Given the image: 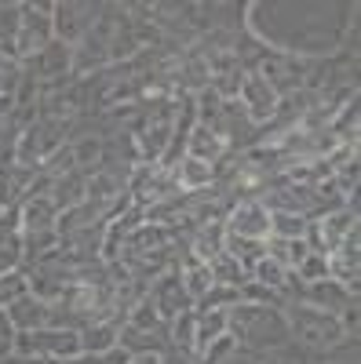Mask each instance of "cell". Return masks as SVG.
I'll list each match as a JSON object with an SVG mask.
<instances>
[{"instance_id":"obj_1","label":"cell","mask_w":361,"mask_h":364,"mask_svg":"<svg viewBox=\"0 0 361 364\" xmlns=\"http://www.w3.org/2000/svg\"><path fill=\"white\" fill-rule=\"evenodd\" d=\"M226 331L237 346L256 350V353H274L285 343H292L288 317L281 306H252V302H237L226 310Z\"/></svg>"},{"instance_id":"obj_2","label":"cell","mask_w":361,"mask_h":364,"mask_svg":"<svg viewBox=\"0 0 361 364\" xmlns=\"http://www.w3.org/2000/svg\"><path fill=\"white\" fill-rule=\"evenodd\" d=\"M285 317H288V331H292V343L307 346V350H333L347 339V331L340 324L336 314H325V310H314V306H303V302H288L281 306Z\"/></svg>"},{"instance_id":"obj_3","label":"cell","mask_w":361,"mask_h":364,"mask_svg":"<svg viewBox=\"0 0 361 364\" xmlns=\"http://www.w3.org/2000/svg\"><path fill=\"white\" fill-rule=\"evenodd\" d=\"M15 353L29 360H58L80 353V331L70 328H41V331H19Z\"/></svg>"},{"instance_id":"obj_4","label":"cell","mask_w":361,"mask_h":364,"mask_svg":"<svg viewBox=\"0 0 361 364\" xmlns=\"http://www.w3.org/2000/svg\"><path fill=\"white\" fill-rule=\"evenodd\" d=\"M51 11H55V4H19V33H15V58L19 63L41 55L55 41Z\"/></svg>"},{"instance_id":"obj_5","label":"cell","mask_w":361,"mask_h":364,"mask_svg":"<svg viewBox=\"0 0 361 364\" xmlns=\"http://www.w3.org/2000/svg\"><path fill=\"white\" fill-rule=\"evenodd\" d=\"M99 11H103V4H77V0H63V4H55V11H51L55 41L77 48V44L95 29Z\"/></svg>"},{"instance_id":"obj_6","label":"cell","mask_w":361,"mask_h":364,"mask_svg":"<svg viewBox=\"0 0 361 364\" xmlns=\"http://www.w3.org/2000/svg\"><path fill=\"white\" fill-rule=\"evenodd\" d=\"M237 102H241V109L248 113L252 124L263 128V124H270V120H274L281 95H278V91L270 87L259 73H245V80H241V91H237Z\"/></svg>"},{"instance_id":"obj_7","label":"cell","mask_w":361,"mask_h":364,"mask_svg":"<svg viewBox=\"0 0 361 364\" xmlns=\"http://www.w3.org/2000/svg\"><path fill=\"white\" fill-rule=\"evenodd\" d=\"M150 302L157 306V314L164 317V321H175L179 314H187V310H194V299L187 295V288H183V277H179V266H172V269H164L161 277L150 284Z\"/></svg>"},{"instance_id":"obj_8","label":"cell","mask_w":361,"mask_h":364,"mask_svg":"<svg viewBox=\"0 0 361 364\" xmlns=\"http://www.w3.org/2000/svg\"><path fill=\"white\" fill-rule=\"evenodd\" d=\"M226 233H237V237H252V240H266L270 237V211L263 208V200L248 197V200H237L234 211L223 219Z\"/></svg>"},{"instance_id":"obj_9","label":"cell","mask_w":361,"mask_h":364,"mask_svg":"<svg viewBox=\"0 0 361 364\" xmlns=\"http://www.w3.org/2000/svg\"><path fill=\"white\" fill-rule=\"evenodd\" d=\"M357 295H350L340 281L325 277V281H314V284H303L295 295V302H303V306H314V310H325V314H343Z\"/></svg>"},{"instance_id":"obj_10","label":"cell","mask_w":361,"mask_h":364,"mask_svg":"<svg viewBox=\"0 0 361 364\" xmlns=\"http://www.w3.org/2000/svg\"><path fill=\"white\" fill-rule=\"evenodd\" d=\"M4 310H8L15 331H41V328L51 324V302H44V299H37V295H29V291L15 295Z\"/></svg>"},{"instance_id":"obj_11","label":"cell","mask_w":361,"mask_h":364,"mask_svg":"<svg viewBox=\"0 0 361 364\" xmlns=\"http://www.w3.org/2000/svg\"><path fill=\"white\" fill-rule=\"evenodd\" d=\"M226 139L216 132V128H204V124H194L190 135H187V146H183V157H194V161H204V164H219L226 157Z\"/></svg>"},{"instance_id":"obj_12","label":"cell","mask_w":361,"mask_h":364,"mask_svg":"<svg viewBox=\"0 0 361 364\" xmlns=\"http://www.w3.org/2000/svg\"><path fill=\"white\" fill-rule=\"evenodd\" d=\"M314 226H318V237H321V252L333 255V252L343 245V237L357 226V211H350V208L343 204V208H336V211H328V215H321Z\"/></svg>"},{"instance_id":"obj_13","label":"cell","mask_w":361,"mask_h":364,"mask_svg":"<svg viewBox=\"0 0 361 364\" xmlns=\"http://www.w3.org/2000/svg\"><path fill=\"white\" fill-rule=\"evenodd\" d=\"M19 208H22V233H44V230H55V223H58V208H55L51 193L26 197Z\"/></svg>"},{"instance_id":"obj_14","label":"cell","mask_w":361,"mask_h":364,"mask_svg":"<svg viewBox=\"0 0 361 364\" xmlns=\"http://www.w3.org/2000/svg\"><path fill=\"white\" fill-rule=\"evenodd\" d=\"M51 200H55V208H58V215L63 211H70V208H77L80 200H88V175L84 171H66V175H58L55 182H51Z\"/></svg>"},{"instance_id":"obj_15","label":"cell","mask_w":361,"mask_h":364,"mask_svg":"<svg viewBox=\"0 0 361 364\" xmlns=\"http://www.w3.org/2000/svg\"><path fill=\"white\" fill-rule=\"evenodd\" d=\"M117 331H120V321H117V317L92 321L88 328H80V353H95V357H103L106 350L117 346Z\"/></svg>"},{"instance_id":"obj_16","label":"cell","mask_w":361,"mask_h":364,"mask_svg":"<svg viewBox=\"0 0 361 364\" xmlns=\"http://www.w3.org/2000/svg\"><path fill=\"white\" fill-rule=\"evenodd\" d=\"M223 252L245 269L252 273V266L266 255V240H252V237H237V233H223Z\"/></svg>"},{"instance_id":"obj_17","label":"cell","mask_w":361,"mask_h":364,"mask_svg":"<svg viewBox=\"0 0 361 364\" xmlns=\"http://www.w3.org/2000/svg\"><path fill=\"white\" fill-rule=\"evenodd\" d=\"M175 178H179V190L197 193V190H204L208 182L216 178V168L204 164V161H194V157H183V161L175 164Z\"/></svg>"},{"instance_id":"obj_18","label":"cell","mask_w":361,"mask_h":364,"mask_svg":"<svg viewBox=\"0 0 361 364\" xmlns=\"http://www.w3.org/2000/svg\"><path fill=\"white\" fill-rule=\"evenodd\" d=\"M219 336H226V310H204V314H197V336H194L197 357L212 346Z\"/></svg>"},{"instance_id":"obj_19","label":"cell","mask_w":361,"mask_h":364,"mask_svg":"<svg viewBox=\"0 0 361 364\" xmlns=\"http://www.w3.org/2000/svg\"><path fill=\"white\" fill-rule=\"evenodd\" d=\"M248 277H252L256 284H263V288H270V291H278V295H281V288H285L288 277H292V269H285L281 262H274L270 255H263V259L252 266Z\"/></svg>"},{"instance_id":"obj_20","label":"cell","mask_w":361,"mask_h":364,"mask_svg":"<svg viewBox=\"0 0 361 364\" xmlns=\"http://www.w3.org/2000/svg\"><path fill=\"white\" fill-rule=\"evenodd\" d=\"M125 321L132 324V328H142V331H168V324L172 321H164L161 314H157V306L150 302V295H142L135 306L125 314Z\"/></svg>"},{"instance_id":"obj_21","label":"cell","mask_w":361,"mask_h":364,"mask_svg":"<svg viewBox=\"0 0 361 364\" xmlns=\"http://www.w3.org/2000/svg\"><path fill=\"white\" fill-rule=\"evenodd\" d=\"M208 273H212V281H216V284H230V288H241V284L248 281V273L241 269L226 252H216L212 259H208Z\"/></svg>"},{"instance_id":"obj_22","label":"cell","mask_w":361,"mask_h":364,"mask_svg":"<svg viewBox=\"0 0 361 364\" xmlns=\"http://www.w3.org/2000/svg\"><path fill=\"white\" fill-rule=\"evenodd\" d=\"M241 302V288H230V284H212L197 302H194V314H204V310H230Z\"/></svg>"},{"instance_id":"obj_23","label":"cell","mask_w":361,"mask_h":364,"mask_svg":"<svg viewBox=\"0 0 361 364\" xmlns=\"http://www.w3.org/2000/svg\"><path fill=\"white\" fill-rule=\"evenodd\" d=\"M194 336H197V314L187 310V314H179L172 324H168V339L175 350H194ZM197 353V350H194Z\"/></svg>"},{"instance_id":"obj_24","label":"cell","mask_w":361,"mask_h":364,"mask_svg":"<svg viewBox=\"0 0 361 364\" xmlns=\"http://www.w3.org/2000/svg\"><path fill=\"white\" fill-rule=\"evenodd\" d=\"M303 233H307V219L303 215H292V211H270V237L295 240Z\"/></svg>"},{"instance_id":"obj_25","label":"cell","mask_w":361,"mask_h":364,"mask_svg":"<svg viewBox=\"0 0 361 364\" xmlns=\"http://www.w3.org/2000/svg\"><path fill=\"white\" fill-rule=\"evenodd\" d=\"M295 277L303 281V284H314V281H325L328 277V255H318V252H310L303 262H299L295 269Z\"/></svg>"},{"instance_id":"obj_26","label":"cell","mask_w":361,"mask_h":364,"mask_svg":"<svg viewBox=\"0 0 361 364\" xmlns=\"http://www.w3.org/2000/svg\"><path fill=\"white\" fill-rule=\"evenodd\" d=\"M241 302H252V306H285L278 291H270V288L256 284L252 277H248L245 284H241Z\"/></svg>"},{"instance_id":"obj_27","label":"cell","mask_w":361,"mask_h":364,"mask_svg":"<svg viewBox=\"0 0 361 364\" xmlns=\"http://www.w3.org/2000/svg\"><path fill=\"white\" fill-rule=\"evenodd\" d=\"M237 350V343H234V336H230V331H226V336H219L212 346H208L204 353H201V364H219L226 353H234Z\"/></svg>"},{"instance_id":"obj_28","label":"cell","mask_w":361,"mask_h":364,"mask_svg":"<svg viewBox=\"0 0 361 364\" xmlns=\"http://www.w3.org/2000/svg\"><path fill=\"white\" fill-rule=\"evenodd\" d=\"M15 336H19V331H15V324H11L8 310H0V360L15 353Z\"/></svg>"},{"instance_id":"obj_29","label":"cell","mask_w":361,"mask_h":364,"mask_svg":"<svg viewBox=\"0 0 361 364\" xmlns=\"http://www.w3.org/2000/svg\"><path fill=\"white\" fill-rule=\"evenodd\" d=\"M99 364H132V353H128L125 346H113V350H106V353L99 357Z\"/></svg>"}]
</instances>
